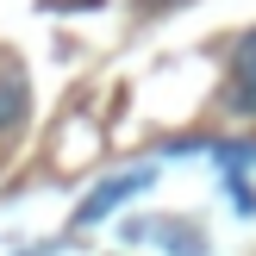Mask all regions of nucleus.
<instances>
[{
	"mask_svg": "<svg viewBox=\"0 0 256 256\" xmlns=\"http://www.w3.org/2000/svg\"><path fill=\"white\" fill-rule=\"evenodd\" d=\"M150 188H156V169H150V162H144V169H125V175H112V182H100L94 194H88L82 206H75V219H69V225H75V232H82V225H100L106 212H119L125 200L150 194Z\"/></svg>",
	"mask_w": 256,
	"mask_h": 256,
	"instance_id": "obj_1",
	"label": "nucleus"
},
{
	"mask_svg": "<svg viewBox=\"0 0 256 256\" xmlns=\"http://www.w3.org/2000/svg\"><path fill=\"white\" fill-rule=\"evenodd\" d=\"M132 244H156L162 256H206V232H194V219H125L119 225Z\"/></svg>",
	"mask_w": 256,
	"mask_h": 256,
	"instance_id": "obj_2",
	"label": "nucleus"
},
{
	"mask_svg": "<svg viewBox=\"0 0 256 256\" xmlns=\"http://www.w3.org/2000/svg\"><path fill=\"white\" fill-rule=\"evenodd\" d=\"M225 112L256 119V25L232 44V82H225Z\"/></svg>",
	"mask_w": 256,
	"mask_h": 256,
	"instance_id": "obj_3",
	"label": "nucleus"
},
{
	"mask_svg": "<svg viewBox=\"0 0 256 256\" xmlns=\"http://www.w3.org/2000/svg\"><path fill=\"white\" fill-rule=\"evenodd\" d=\"M25 112H32V88H25V75H19V69H6V75H0V138L19 132Z\"/></svg>",
	"mask_w": 256,
	"mask_h": 256,
	"instance_id": "obj_4",
	"label": "nucleus"
},
{
	"mask_svg": "<svg viewBox=\"0 0 256 256\" xmlns=\"http://www.w3.org/2000/svg\"><path fill=\"white\" fill-rule=\"evenodd\" d=\"M212 162H219L225 175H250L256 169V138H225V144H212Z\"/></svg>",
	"mask_w": 256,
	"mask_h": 256,
	"instance_id": "obj_5",
	"label": "nucleus"
},
{
	"mask_svg": "<svg viewBox=\"0 0 256 256\" xmlns=\"http://www.w3.org/2000/svg\"><path fill=\"white\" fill-rule=\"evenodd\" d=\"M219 188L232 194V206H238V212H256V194H250V182H244V175H219Z\"/></svg>",
	"mask_w": 256,
	"mask_h": 256,
	"instance_id": "obj_6",
	"label": "nucleus"
},
{
	"mask_svg": "<svg viewBox=\"0 0 256 256\" xmlns=\"http://www.w3.org/2000/svg\"><path fill=\"white\" fill-rule=\"evenodd\" d=\"M62 244H32V250H19V256H56Z\"/></svg>",
	"mask_w": 256,
	"mask_h": 256,
	"instance_id": "obj_7",
	"label": "nucleus"
},
{
	"mask_svg": "<svg viewBox=\"0 0 256 256\" xmlns=\"http://www.w3.org/2000/svg\"><path fill=\"white\" fill-rule=\"evenodd\" d=\"M144 6H150V12H162V6H175V0H144Z\"/></svg>",
	"mask_w": 256,
	"mask_h": 256,
	"instance_id": "obj_8",
	"label": "nucleus"
}]
</instances>
